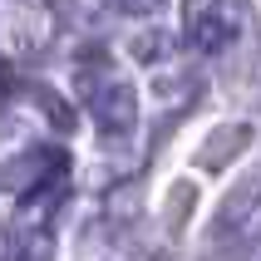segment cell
I'll use <instances>...</instances> for the list:
<instances>
[{"instance_id":"2","label":"cell","mask_w":261,"mask_h":261,"mask_svg":"<svg viewBox=\"0 0 261 261\" xmlns=\"http://www.w3.org/2000/svg\"><path fill=\"white\" fill-rule=\"evenodd\" d=\"M133 10H153V5H163V0H128Z\"/></svg>"},{"instance_id":"1","label":"cell","mask_w":261,"mask_h":261,"mask_svg":"<svg viewBox=\"0 0 261 261\" xmlns=\"http://www.w3.org/2000/svg\"><path fill=\"white\" fill-rule=\"evenodd\" d=\"M242 0H217L212 10H207V20H202V44L207 49H222V44L232 40L237 30H242Z\"/></svg>"}]
</instances>
